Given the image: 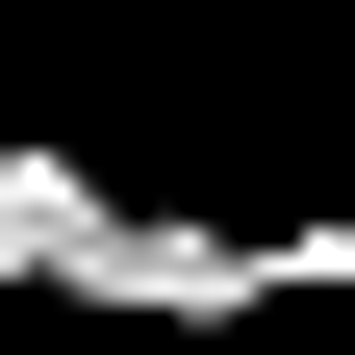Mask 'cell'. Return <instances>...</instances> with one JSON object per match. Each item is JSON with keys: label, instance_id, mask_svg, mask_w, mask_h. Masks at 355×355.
<instances>
[{"label": "cell", "instance_id": "obj_1", "mask_svg": "<svg viewBox=\"0 0 355 355\" xmlns=\"http://www.w3.org/2000/svg\"><path fill=\"white\" fill-rule=\"evenodd\" d=\"M102 254H127V178L76 127H0V304H102Z\"/></svg>", "mask_w": 355, "mask_h": 355}]
</instances>
